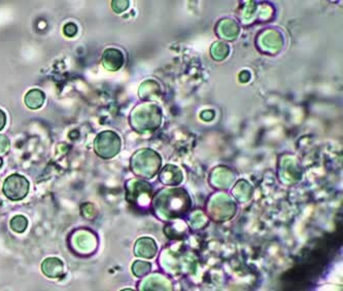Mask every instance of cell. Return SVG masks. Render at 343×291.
Listing matches in <instances>:
<instances>
[{"label": "cell", "mask_w": 343, "mask_h": 291, "mask_svg": "<svg viewBox=\"0 0 343 291\" xmlns=\"http://www.w3.org/2000/svg\"><path fill=\"white\" fill-rule=\"evenodd\" d=\"M9 148H10V140L7 139V136L0 134V155L6 153Z\"/></svg>", "instance_id": "30bf717a"}, {"label": "cell", "mask_w": 343, "mask_h": 291, "mask_svg": "<svg viewBox=\"0 0 343 291\" xmlns=\"http://www.w3.org/2000/svg\"><path fill=\"white\" fill-rule=\"evenodd\" d=\"M95 208L91 204H86L81 207V214H83L87 219H92L95 216Z\"/></svg>", "instance_id": "ba28073f"}, {"label": "cell", "mask_w": 343, "mask_h": 291, "mask_svg": "<svg viewBox=\"0 0 343 291\" xmlns=\"http://www.w3.org/2000/svg\"><path fill=\"white\" fill-rule=\"evenodd\" d=\"M63 32H64V34L66 35V36H69V37H72V36H75L77 34V32H78V27L76 24H73V23H68L66 24V25L64 26L63 28Z\"/></svg>", "instance_id": "9c48e42d"}, {"label": "cell", "mask_w": 343, "mask_h": 291, "mask_svg": "<svg viewBox=\"0 0 343 291\" xmlns=\"http://www.w3.org/2000/svg\"><path fill=\"white\" fill-rule=\"evenodd\" d=\"M112 9L116 13H122L128 6V1H112Z\"/></svg>", "instance_id": "8fae6325"}, {"label": "cell", "mask_w": 343, "mask_h": 291, "mask_svg": "<svg viewBox=\"0 0 343 291\" xmlns=\"http://www.w3.org/2000/svg\"><path fill=\"white\" fill-rule=\"evenodd\" d=\"M120 146L119 136L112 131H103L98 134L94 141L96 154L103 159H109L116 155Z\"/></svg>", "instance_id": "6da1fadb"}, {"label": "cell", "mask_w": 343, "mask_h": 291, "mask_svg": "<svg viewBox=\"0 0 343 291\" xmlns=\"http://www.w3.org/2000/svg\"><path fill=\"white\" fill-rule=\"evenodd\" d=\"M29 191V182L25 177L14 174L7 177L3 183L4 195L11 200L17 201L25 197Z\"/></svg>", "instance_id": "7a4b0ae2"}, {"label": "cell", "mask_w": 343, "mask_h": 291, "mask_svg": "<svg viewBox=\"0 0 343 291\" xmlns=\"http://www.w3.org/2000/svg\"><path fill=\"white\" fill-rule=\"evenodd\" d=\"M73 249L80 254H90L96 248V238L92 232L88 230H79L73 234L72 242Z\"/></svg>", "instance_id": "3957f363"}, {"label": "cell", "mask_w": 343, "mask_h": 291, "mask_svg": "<svg viewBox=\"0 0 343 291\" xmlns=\"http://www.w3.org/2000/svg\"><path fill=\"white\" fill-rule=\"evenodd\" d=\"M42 271L47 277L50 278H58L64 272V265L63 262L59 258L51 257L47 258V259L42 263Z\"/></svg>", "instance_id": "5b68a950"}, {"label": "cell", "mask_w": 343, "mask_h": 291, "mask_svg": "<svg viewBox=\"0 0 343 291\" xmlns=\"http://www.w3.org/2000/svg\"><path fill=\"white\" fill-rule=\"evenodd\" d=\"M6 123V116L4 114V112L0 110V130H2L3 127L5 126Z\"/></svg>", "instance_id": "7c38bea8"}, {"label": "cell", "mask_w": 343, "mask_h": 291, "mask_svg": "<svg viewBox=\"0 0 343 291\" xmlns=\"http://www.w3.org/2000/svg\"><path fill=\"white\" fill-rule=\"evenodd\" d=\"M103 66L111 71L118 70L123 65V55L116 48H108L102 56Z\"/></svg>", "instance_id": "277c9868"}, {"label": "cell", "mask_w": 343, "mask_h": 291, "mask_svg": "<svg viewBox=\"0 0 343 291\" xmlns=\"http://www.w3.org/2000/svg\"><path fill=\"white\" fill-rule=\"evenodd\" d=\"M45 93L39 89H32L25 96V104L31 110H37L45 102Z\"/></svg>", "instance_id": "8992f818"}, {"label": "cell", "mask_w": 343, "mask_h": 291, "mask_svg": "<svg viewBox=\"0 0 343 291\" xmlns=\"http://www.w3.org/2000/svg\"><path fill=\"white\" fill-rule=\"evenodd\" d=\"M2 164H3V161H2V159H1V158H0V167L2 166Z\"/></svg>", "instance_id": "4fadbf2b"}, {"label": "cell", "mask_w": 343, "mask_h": 291, "mask_svg": "<svg viewBox=\"0 0 343 291\" xmlns=\"http://www.w3.org/2000/svg\"><path fill=\"white\" fill-rule=\"evenodd\" d=\"M27 226H28V221L26 218L22 215L15 216L11 220V228L18 233H22L25 231Z\"/></svg>", "instance_id": "52a82bcc"}]
</instances>
